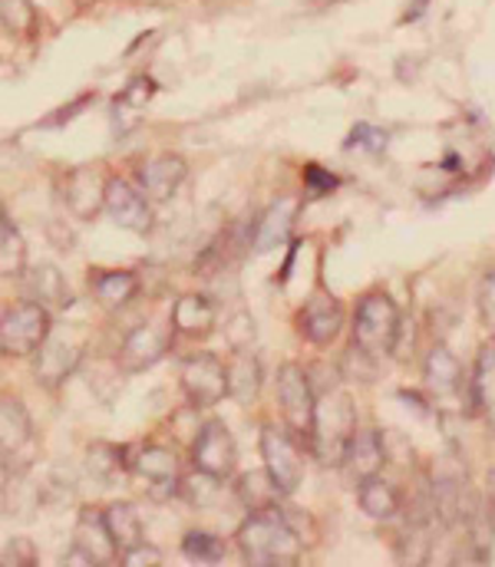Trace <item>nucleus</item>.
<instances>
[{"label": "nucleus", "mask_w": 495, "mask_h": 567, "mask_svg": "<svg viewBox=\"0 0 495 567\" xmlns=\"http://www.w3.org/2000/svg\"><path fill=\"white\" fill-rule=\"evenodd\" d=\"M235 538H238V551L248 565H298L305 555V542L281 508L251 512L241 522Z\"/></svg>", "instance_id": "obj_1"}, {"label": "nucleus", "mask_w": 495, "mask_h": 567, "mask_svg": "<svg viewBox=\"0 0 495 567\" xmlns=\"http://www.w3.org/2000/svg\"><path fill=\"white\" fill-rule=\"evenodd\" d=\"M357 432V406L350 393L328 390L318 396L314 425H311V449L324 465H343L347 445Z\"/></svg>", "instance_id": "obj_2"}, {"label": "nucleus", "mask_w": 495, "mask_h": 567, "mask_svg": "<svg viewBox=\"0 0 495 567\" xmlns=\"http://www.w3.org/2000/svg\"><path fill=\"white\" fill-rule=\"evenodd\" d=\"M400 337V310L396 303L373 290L357 303L353 313V347L367 357V360H383L393 353Z\"/></svg>", "instance_id": "obj_3"}, {"label": "nucleus", "mask_w": 495, "mask_h": 567, "mask_svg": "<svg viewBox=\"0 0 495 567\" xmlns=\"http://www.w3.org/2000/svg\"><path fill=\"white\" fill-rule=\"evenodd\" d=\"M50 310L37 300H23L3 310L0 320V350L3 357H30L50 337Z\"/></svg>", "instance_id": "obj_4"}, {"label": "nucleus", "mask_w": 495, "mask_h": 567, "mask_svg": "<svg viewBox=\"0 0 495 567\" xmlns=\"http://www.w3.org/2000/svg\"><path fill=\"white\" fill-rule=\"evenodd\" d=\"M86 350V330L80 323L53 327L43 347L37 350V380L43 386H60L83 360Z\"/></svg>", "instance_id": "obj_5"}, {"label": "nucleus", "mask_w": 495, "mask_h": 567, "mask_svg": "<svg viewBox=\"0 0 495 567\" xmlns=\"http://www.w3.org/2000/svg\"><path fill=\"white\" fill-rule=\"evenodd\" d=\"M182 393L195 410L218 406L228 396V367L215 353H192L182 360L178 370Z\"/></svg>", "instance_id": "obj_6"}, {"label": "nucleus", "mask_w": 495, "mask_h": 567, "mask_svg": "<svg viewBox=\"0 0 495 567\" xmlns=\"http://www.w3.org/2000/svg\"><path fill=\"white\" fill-rule=\"evenodd\" d=\"M295 429L288 425L268 423L261 429V458L265 468L275 475V482L285 488V495L298 492V485L305 482V455L295 442Z\"/></svg>", "instance_id": "obj_7"}, {"label": "nucleus", "mask_w": 495, "mask_h": 567, "mask_svg": "<svg viewBox=\"0 0 495 567\" xmlns=\"http://www.w3.org/2000/svg\"><path fill=\"white\" fill-rule=\"evenodd\" d=\"M275 390H278V406H281L285 425L295 429L298 435H308V439H311L318 396H314V390H311L308 373H305L298 363H285V367L278 370Z\"/></svg>", "instance_id": "obj_8"}, {"label": "nucleus", "mask_w": 495, "mask_h": 567, "mask_svg": "<svg viewBox=\"0 0 495 567\" xmlns=\"http://www.w3.org/2000/svg\"><path fill=\"white\" fill-rule=\"evenodd\" d=\"M123 558L110 525H106V512L96 508H83L76 518V532H73V551L70 561L80 565H116Z\"/></svg>", "instance_id": "obj_9"}, {"label": "nucleus", "mask_w": 495, "mask_h": 567, "mask_svg": "<svg viewBox=\"0 0 495 567\" xmlns=\"http://www.w3.org/2000/svg\"><path fill=\"white\" fill-rule=\"evenodd\" d=\"M0 452H3V472L13 465V472H23L37 455L33 423L20 400L3 396L0 403Z\"/></svg>", "instance_id": "obj_10"}, {"label": "nucleus", "mask_w": 495, "mask_h": 567, "mask_svg": "<svg viewBox=\"0 0 495 567\" xmlns=\"http://www.w3.org/2000/svg\"><path fill=\"white\" fill-rule=\"evenodd\" d=\"M423 380H426V390L433 396L436 406H463V393L473 396V380L463 377V367L460 360L453 357L450 347H433L430 357H426V367H423Z\"/></svg>", "instance_id": "obj_11"}, {"label": "nucleus", "mask_w": 495, "mask_h": 567, "mask_svg": "<svg viewBox=\"0 0 495 567\" xmlns=\"http://www.w3.org/2000/svg\"><path fill=\"white\" fill-rule=\"evenodd\" d=\"M192 462L198 472H208L215 478H228L235 472L238 452H235V439L228 432V425L221 420H208L198 429L195 442H192Z\"/></svg>", "instance_id": "obj_12"}, {"label": "nucleus", "mask_w": 495, "mask_h": 567, "mask_svg": "<svg viewBox=\"0 0 495 567\" xmlns=\"http://www.w3.org/2000/svg\"><path fill=\"white\" fill-rule=\"evenodd\" d=\"M172 320H168V327H159V323H140L126 340H123V347H120V353H116V367L123 370V373H143V370H149V367H156L159 360H163L165 353H168V347H172Z\"/></svg>", "instance_id": "obj_13"}, {"label": "nucleus", "mask_w": 495, "mask_h": 567, "mask_svg": "<svg viewBox=\"0 0 495 567\" xmlns=\"http://www.w3.org/2000/svg\"><path fill=\"white\" fill-rule=\"evenodd\" d=\"M103 212L113 218V225H120L126 231L146 235L153 228L149 195L143 188H136L133 182H126V178H110V185H106V208Z\"/></svg>", "instance_id": "obj_14"}, {"label": "nucleus", "mask_w": 495, "mask_h": 567, "mask_svg": "<svg viewBox=\"0 0 495 567\" xmlns=\"http://www.w3.org/2000/svg\"><path fill=\"white\" fill-rule=\"evenodd\" d=\"M340 327H343V307H340V300L324 290V287H318L308 300H305V307H301V313H298V330H301V337L308 340V343H314V347H328L330 340L340 333Z\"/></svg>", "instance_id": "obj_15"}, {"label": "nucleus", "mask_w": 495, "mask_h": 567, "mask_svg": "<svg viewBox=\"0 0 495 567\" xmlns=\"http://www.w3.org/2000/svg\"><path fill=\"white\" fill-rule=\"evenodd\" d=\"M106 185L110 178L100 168H90V165L73 168L63 178V202L80 221H90L106 208Z\"/></svg>", "instance_id": "obj_16"}, {"label": "nucleus", "mask_w": 495, "mask_h": 567, "mask_svg": "<svg viewBox=\"0 0 495 567\" xmlns=\"http://www.w3.org/2000/svg\"><path fill=\"white\" fill-rule=\"evenodd\" d=\"M133 472L149 482L153 498H172V495H178L185 488L182 478H178V455L172 449H165V445H146L133 458Z\"/></svg>", "instance_id": "obj_17"}, {"label": "nucleus", "mask_w": 495, "mask_h": 567, "mask_svg": "<svg viewBox=\"0 0 495 567\" xmlns=\"http://www.w3.org/2000/svg\"><path fill=\"white\" fill-rule=\"evenodd\" d=\"M185 175H188L185 158H182V155H172V152H159V155L140 162V168H136L140 188H143L153 202H168V198L178 192V185L185 182Z\"/></svg>", "instance_id": "obj_18"}, {"label": "nucleus", "mask_w": 495, "mask_h": 567, "mask_svg": "<svg viewBox=\"0 0 495 567\" xmlns=\"http://www.w3.org/2000/svg\"><path fill=\"white\" fill-rule=\"evenodd\" d=\"M298 212H301V198H298V195L278 198V202L255 221L251 248H255L258 255H268V251H275L278 245H285V241L291 238V228H295Z\"/></svg>", "instance_id": "obj_19"}, {"label": "nucleus", "mask_w": 495, "mask_h": 567, "mask_svg": "<svg viewBox=\"0 0 495 567\" xmlns=\"http://www.w3.org/2000/svg\"><path fill=\"white\" fill-rule=\"evenodd\" d=\"M386 465V445H383V435L377 429H357L350 445H347V455H343V472L350 475V482H363V478H373L380 475Z\"/></svg>", "instance_id": "obj_20"}, {"label": "nucleus", "mask_w": 495, "mask_h": 567, "mask_svg": "<svg viewBox=\"0 0 495 567\" xmlns=\"http://www.w3.org/2000/svg\"><path fill=\"white\" fill-rule=\"evenodd\" d=\"M23 293H27V300L43 303L50 313L73 307V293H70L66 281H63L60 268H53V265H33L23 275Z\"/></svg>", "instance_id": "obj_21"}, {"label": "nucleus", "mask_w": 495, "mask_h": 567, "mask_svg": "<svg viewBox=\"0 0 495 567\" xmlns=\"http://www.w3.org/2000/svg\"><path fill=\"white\" fill-rule=\"evenodd\" d=\"M168 320H172L175 333H182V337H208L215 330L218 310H215V303L205 293H182L172 303V317Z\"/></svg>", "instance_id": "obj_22"}, {"label": "nucleus", "mask_w": 495, "mask_h": 567, "mask_svg": "<svg viewBox=\"0 0 495 567\" xmlns=\"http://www.w3.org/2000/svg\"><path fill=\"white\" fill-rule=\"evenodd\" d=\"M238 498L248 512H268V508H278V502L285 498V488L275 482L268 468H258L238 478Z\"/></svg>", "instance_id": "obj_23"}, {"label": "nucleus", "mask_w": 495, "mask_h": 567, "mask_svg": "<svg viewBox=\"0 0 495 567\" xmlns=\"http://www.w3.org/2000/svg\"><path fill=\"white\" fill-rule=\"evenodd\" d=\"M261 390V363L251 350H235L228 363V396L235 403H251Z\"/></svg>", "instance_id": "obj_24"}, {"label": "nucleus", "mask_w": 495, "mask_h": 567, "mask_svg": "<svg viewBox=\"0 0 495 567\" xmlns=\"http://www.w3.org/2000/svg\"><path fill=\"white\" fill-rule=\"evenodd\" d=\"M473 403L479 416L495 429V340H489L473 367Z\"/></svg>", "instance_id": "obj_25"}, {"label": "nucleus", "mask_w": 495, "mask_h": 567, "mask_svg": "<svg viewBox=\"0 0 495 567\" xmlns=\"http://www.w3.org/2000/svg\"><path fill=\"white\" fill-rule=\"evenodd\" d=\"M357 498H360V508L370 518H377V522H390V518L400 515V492L386 478H380V475L363 478L357 485Z\"/></svg>", "instance_id": "obj_26"}, {"label": "nucleus", "mask_w": 495, "mask_h": 567, "mask_svg": "<svg viewBox=\"0 0 495 567\" xmlns=\"http://www.w3.org/2000/svg\"><path fill=\"white\" fill-rule=\"evenodd\" d=\"M90 287L103 307L116 310L140 293V278L133 271H96V278H90Z\"/></svg>", "instance_id": "obj_27"}, {"label": "nucleus", "mask_w": 495, "mask_h": 567, "mask_svg": "<svg viewBox=\"0 0 495 567\" xmlns=\"http://www.w3.org/2000/svg\"><path fill=\"white\" fill-rule=\"evenodd\" d=\"M106 525H110V532H113V538H116V545H120V551L126 555V551H133V548H140V545H146V532H143V518H140V512L130 505V502H116V505H110L106 508Z\"/></svg>", "instance_id": "obj_28"}, {"label": "nucleus", "mask_w": 495, "mask_h": 567, "mask_svg": "<svg viewBox=\"0 0 495 567\" xmlns=\"http://www.w3.org/2000/svg\"><path fill=\"white\" fill-rule=\"evenodd\" d=\"M86 468H90L93 478L113 482L116 475L133 468V458H126V449H120L113 442H93L90 452H86Z\"/></svg>", "instance_id": "obj_29"}, {"label": "nucleus", "mask_w": 495, "mask_h": 567, "mask_svg": "<svg viewBox=\"0 0 495 567\" xmlns=\"http://www.w3.org/2000/svg\"><path fill=\"white\" fill-rule=\"evenodd\" d=\"M23 265H27L23 235L17 231V225L3 212V218H0V271H3V278H20L23 275Z\"/></svg>", "instance_id": "obj_30"}, {"label": "nucleus", "mask_w": 495, "mask_h": 567, "mask_svg": "<svg viewBox=\"0 0 495 567\" xmlns=\"http://www.w3.org/2000/svg\"><path fill=\"white\" fill-rule=\"evenodd\" d=\"M182 555L192 561H202V565H215L225 558V542L208 532H188L182 542Z\"/></svg>", "instance_id": "obj_31"}, {"label": "nucleus", "mask_w": 495, "mask_h": 567, "mask_svg": "<svg viewBox=\"0 0 495 567\" xmlns=\"http://www.w3.org/2000/svg\"><path fill=\"white\" fill-rule=\"evenodd\" d=\"M0 17H3V30L20 37L37 23V10L30 0H0Z\"/></svg>", "instance_id": "obj_32"}, {"label": "nucleus", "mask_w": 495, "mask_h": 567, "mask_svg": "<svg viewBox=\"0 0 495 567\" xmlns=\"http://www.w3.org/2000/svg\"><path fill=\"white\" fill-rule=\"evenodd\" d=\"M228 333V343L231 350H251V340H255V320L248 313H235L231 323L225 327Z\"/></svg>", "instance_id": "obj_33"}, {"label": "nucleus", "mask_w": 495, "mask_h": 567, "mask_svg": "<svg viewBox=\"0 0 495 567\" xmlns=\"http://www.w3.org/2000/svg\"><path fill=\"white\" fill-rule=\"evenodd\" d=\"M350 148H363V152H383L386 148V133L383 130H373L367 123H360L353 133H350Z\"/></svg>", "instance_id": "obj_34"}, {"label": "nucleus", "mask_w": 495, "mask_h": 567, "mask_svg": "<svg viewBox=\"0 0 495 567\" xmlns=\"http://www.w3.org/2000/svg\"><path fill=\"white\" fill-rule=\"evenodd\" d=\"M337 185V178L324 172L321 165H308L305 168V188H308V195L311 198H321V195H330V188Z\"/></svg>", "instance_id": "obj_35"}, {"label": "nucleus", "mask_w": 495, "mask_h": 567, "mask_svg": "<svg viewBox=\"0 0 495 567\" xmlns=\"http://www.w3.org/2000/svg\"><path fill=\"white\" fill-rule=\"evenodd\" d=\"M153 100V80H146V76H140V80H133L130 86H126V93L116 100V106H146Z\"/></svg>", "instance_id": "obj_36"}, {"label": "nucleus", "mask_w": 495, "mask_h": 567, "mask_svg": "<svg viewBox=\"0 0 495 567\" xmlns=\"http://www.w3.org/2000/svg\"><path fill=\"white\" fill-rule=\"evenodd\" d=\"M33 561H37V555H33L30 542H23V538H13V542H7V545H3V565L7 567L33 565Z\"/></svg>", "instance_id": "obj_37"}, {"label": "nucleus", "mask_w": 495, "mask_h": 567, "mask_svg": "<svg viewBox=\"0 0 495 567\" xmlns=\"http://www.w3.org/2000/svg\"><path fill=\"white\" fill-rule=\"evenodd\" d=\"M479 310H483V320H486V327L493 330L495 337V271L486 278L483 284V293H479Z\"/></svg>", "instance_id": "obj_38"}, {"label": "nucleus", "mask_w": 495, "mask_h": 567, "mask_svg": "<svg viewBox=\"0 0 495 567\" xmlns=\"http://www.w3.org/2000/svg\"><path fill=\"white\" fill-rule=\"evenodd\" d=\"M123 561L130 567H143V565H159L163 561V555L153 548V545H140V548H133V551H126L123 555Z\"/></svg>", "instance_id": "obj_39"}, {"label": "nucleus", "mask_w": 495, "mask_h": 567, "mask_svg": "<svg viewBox=\"0 0 495 567\" xmlns=\"http://www.w3.org/2000/svg\"><path fill=\"white\" fill-rule=\"evenodd\" d=\"M486 512L495 518V468L489 472V478H486Z\"/></svg>", "instance_id": "obj_40"}]
</instances>
